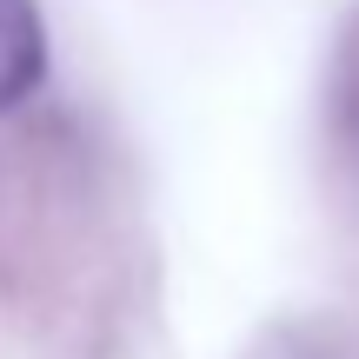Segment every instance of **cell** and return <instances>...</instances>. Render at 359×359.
I'll use <instances>...</instances> for the list:
<instances>
[{
	"mask_svg": "<svg viewBox=\"0 0 359 359\" xmlns=\"http://www.w3.org/2000/svg\"><path fill=\"white\" fill-rule=\"evenodd\" d=\"M47 74V34L34 0H0V114L20 107Z\"/></svg>",
	"mask_w": 359,
	"mask_h": 359,
	"instance_id": "cell-1",
	"label": "cell"
},
{
	"mask_svg": "<svg viewBox=\"0 0 359 359\" xmlns=\"http://www.w3.org/2000/svg\"><path fill=\"white\" fill-rule=\"evenodd\" d=\"M339 133H346V147L359 154V53L346 60V74H339Z\"/></svg>",
	"mask_w": 359,
	"mask_h": 359,
	"instance_id": "cell-2",
	"label": "cell"
}]
</instances>
